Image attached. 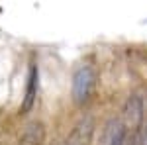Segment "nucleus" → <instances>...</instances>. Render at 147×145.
Masks as SVG:
<instances>
[{
	"mask_svg": "<svg viewBox=\"0 0 147 145\" xmlns=\"http://www.w3.org/2000/svg\"><path fill=\"white\" fill-rule=\"evenodd\" d=\"M96 71L90 65H80L75 73H73V84H71V92H73V100L77 104H86L94 96L96 90Z\"/></svg>",
	"mask_w": 147,
	"mask_h": 145,
	"instance_id": "f257e3e1",
	"label": "nucleus"
},
{
	"mask_svg": "<svg viewBox=\"0 0 147 145\" xmlns=\"http://www.w3.org/2000/svg\"><path fill=\"white\" fill-rule=\"evenodd\" d=\"M143 118H145V104L141 100V96L137 94L127 96L122 108V123L127 127V132H139Z\"/></svg>",
	"mask_w": 147,
	"mask_h": 145,
	"instance_id": "f03ea898",
	"label": "nucleus"
},
{
	"mask_svg": "<svg viewBox=\"0 0 147 145\" xmlns=\"http://www.w3.org/2000/svg\"><path fill=\"white\" fill-rule=\"evenodd\" d=\"M127 135H129V132L122 123V120L112 118V120H108V122L104 123L100 139H98V145H125Z\"/></svg>",
	"mask_w": 147,
	"mask_h": 145,
	"instance_id": "7ed1b4c3",
	"label": "nucleus"
},
{
	"mask_svg": "<svg viewBox=\"0 0 147 145\" xmlns=\"http://www.w3.org/2000/svg\"><path fill=\"white\" fill-rule=\"evenodd\" d=\"M39 80V71L35 65L30 67V77H28V86H26V96L22 100V106H20V112L22 114H28V112L34 108L35 104V98H37V82Z\"/></svg>",
	"mask_w": 147,
	"mask_h": 145,
	"instance_id": "20e7f679",
	"label": "nucleus"
},
{
	"mask_svg": "<svg viewBox=\"0 0 147 145\" xmlns=\"http://www.w3.org/2000/svg\"><path fill=\"white\" fill-rule=\"evenodd\" d=\"M43 137H45L43 125L37 123V122H34V123H30V125L26 127V132L22 134L18 145H41L43 143Z\"/></svg>",
	"mask_w": 147,
	"mask_h": 145,
	"instance_id": "39448f33",
	"label": "nucleus"
},
{
	"mask_svg": "<svg viewBox=\"0 0 147 145\" xmlns=\"http://www.w3.org/2000/svg\"><path fill=\"white\" fill-rule=\"evenodd\" d=\"M90 135H92V123L82 122L80 125H77V129L71 134V137L67 139L65 145H88Z\"/></svg>",
	"mask_w": 147,
	"mask_h": 145,
	"instance_id": "423d86ee",
	"label": "nucleus"
},
{
	"mask_svg": "<svg viewBox=\"0 0 147 145\" xmlns=\"http://www.w3.org/2000/svg\"><path fill=\"white\" fill-rule=\"evenodd\" d=\"M125 145H143V141H141V134H139V132H129L127 139H125Z\"/></svg>",
	"mask_w": 147,
	"mask_h": 145,
	"instance_id": "0eeeda50",
	"label": "nucleus"
},
{
	"mask_svg": "<svg viewBox=\"0 0 147 145\" xmlns=\"http://www.w3.org/2000/svg\"><path fill=\"white\" fill-rule=\"evenodd\" d=\"M141 141H143V145H147V127H145V132H143V135H141Z\"/></svg>",
	"mask_w": 147,
	"mask_h": 145,
	"instance_id": "6e6552de",
	"label": "nucleus"
}]
</instances>
